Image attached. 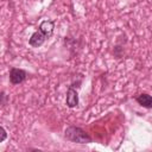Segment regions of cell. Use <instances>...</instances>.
<instances>
[{
    "label": "cell",
    "mask_w": 152,
    "mask_h": 152,
    "mask_svg": "<svg viewBox=\"0 0 152 152\" xmlns=\"http://www.w3.org/2000/svg\"><path fill=\"white\" fill-rule=\"evenodd\" d=\"M1 132H2V137H1V139H0V141H4L5 140V138H6V131H5V128L4 127H1Z\"/></svg>",
    "instance_id": "cell-7"
},
{
    "label": "cell",
    "mask_w": 152,
    "mask_h": 152,
    "mask_svg": "<svg viewBox=\"0 0 152 152\" xmlns=\"http://www.w3.org/2000/svg\"><path fill=\"white\" fill-rule=\"evenodd\" d=\"M66 106L70 108H74L78 104V96H77V91L74 89L72 86L69 87L68 91H66Z\"/></svg>",
    "instance_id": "cell-3"
},
{
    "label": "cell",
    "mask_w": 152,
    "mask_h": 152,
    "mask_svg": "<svg viewBox=\"0 0 152 152\" xmlns=\"http://www.w3.org/2000/svg\"><path fill=\"white\" fill-rule=\"evenodd\" d=\"M137 102L140 106L145 107V108H152V96L148 95V94H146V93H142V94L138 95Z\"/></svg>",
    "instance_id": "cell-6"
},
{
    "label": "cell",
    "mask_w": 152,
    "mask_h": 152,
    "mask_svg": "<svg viewBox=\"0 0 152 152\" xmlns=\"http://www.w3.org/2000/svg\"><path fill=\"white\" fill-rule=\"evenodd\" d=\"M45 39H46V37H45V34L42 32V31H36L32 36H31V38H30V40H28V44L31 45V46H33V48H38V46H40L44 42H45Z\"/></svg>",
    "instance_id": "cell-4"
},
{
    "label": "cell",
    "mask_w": 152,
    "mask_h": 152,
    "mask_svg": "<svg viewBox=\"0 0 152 152\" xmlns=\"http://www.w3.org/2000/svg\"><path fill=\"white\" fill-rule=\"evenodd\" d=\"M26 71L23 69H18V68H12L10 70V81L12 84H19L21 82H24L26 80Z\"/></svg>",
    "instance_id": "cell-2"
},
{
    "label": "cell",
    "mask_w": 152,
    "mask_h": 152,
    "mask_svg": "<svg viewBox=\"0 0 152 152\" xmlns=\"http://www.w3.org/2000/svg\"><path fill=\"white\" fill-rule=\"evenodd\" d=\"M65 138L72 142H77V144H89L91 142V138L90 135L83 131L80 127H75V126H70L65 129Z\"/></svg>",
    "instance_id": "cell-1"
},
{
    "label": "cell",
    "mask_w": 152,
    "mask_h": 152,
    "mask_svg": "<svg viewBox=\"0 0 152 152\" xmlns=\"http://www.w3.org/2000/svg\"><path fill=\"white\" fill-rule=\"evenodd\" d=\"M53 28H55V25H53V21H51V20H44L39 25V31H42L45 34L46 38H49V37L52 36Z\"/></svg>",
    "instance_id": "cell-5"
}]
</instances>
